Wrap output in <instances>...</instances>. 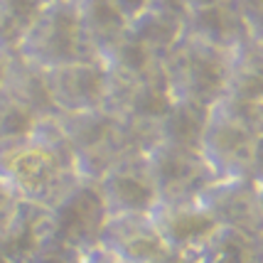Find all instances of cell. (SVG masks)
I'll list each match as a JSON object with an SVG mask.
<instances>
[{
	"mask_svg": "<svg viewBox=\"0 0 263 263\" xmlns=\"http://www.w3.org/2000/svg\"><path fill=\"white\" fill-rule=\"evenodd\" d=\"M0 180L17 199L49 209L77 182V175L30 133L0 143Z\"/></svg>",
	"mask_w": 263,
	"mask_h": 263,
	"instance_id": "cell-1",
	"label": "cell"
},
{
	"mask_svg": "<svg viewBox=\"0 0 263 263\" xmlns=\"http://www.w3.org/2000/svg\"><path fill=\"white\" fill-rule=\"evenodd\" d=\"M227 57L229 52L182 32L180 42L160 59L172 99L212 108L227 91Z\"/></svg>",
	"mask_w": 263,
	"mask_h": 263,
	"instance_id": "cell-2",
	"label": "cell"
},
{
	"mask_svg": "<svg viewBox=\"0 0 263 263\" xmlns=\"http://www.w3.org/2000/svg\"><path fill=\"white\" fill-rule=\"evenodd\" d=\"M15 54L42 71L71 62H96L81 40L77 0H57L42 5Z\"/></svg>",
	"mask_w": 263,
	"mask_h": 263,
	"instance_id": "cell-3",
	"label": "cell"
},
{
	"mask_svg": "<svg viewBox=\"0 0 263 263\" xmlns=\"http://www.w3.org/2000/svg\"><path fill=\"white\" fill-rule=\"evenodd\" d=\"M108 219L101 192L93 182H77L69 187L54 206L47 209L45 231L40 241H54L79 253L99 249L103 224Z\"/></svg>",
	"mask_w": 263,
	"mask_h": 263,
	"instance_id": "cell-4",
	"label": "cell"
},
{
	"mask_svg": "<svg viewBox=\"0 0 263 263\" xmlns=\"http://www.w3.org/2000/svg\"><path fill=\"white\" fill-rule=\"evenodd\" d=\"M145 170L155 187L158 202L162 204L197 202L206 184L214 180V175L197 153H184L165 143H155L145 153Z\"/></svg>",
	"mask_w": 263,
	"mask_h": 263,
	"instance_id": "cell-5",
	"label": "cell"
},
{
	"mask_svg": "<svg viewBox=\"0 0 263 263\" xmlns=\"http://www.w3.org/2000/svg\"><path fill=\"white\" fill-rule=\"evenodd\" d=\"M175 101L165 79L162 64L153 74L143 79H118L108 74V89L103 111L114 116L116 121H133V123H160Z\"/></svg>",
	"mask_w": 263,
	"mask_h": 263,
	"instance_id": "cell-6",
	"label": "cell"
},
{
	"mask_svg": "<svg viewBox=\"0 0 263 263\" xmlns=\"http://www.w3.org/2000/svg\"><path fill=\"white\" fill-rule=\"evenodd\" d=\"M45 81L57 114L99 111L106 103L108 71L101 62H71L47 69Z\"/></svg>",
	"mask_w": 263,
	"mask_h": 263,
	"instance_id": "cell-7",
	"label": "cell"
},
{
	"mask_svg": "<svg viewBox=\"0 0 263 263\" xmlns=\"http://www.w3.org/2000/svg\"><path fill=\"white\" fill-rule=\"evenodd\" d=\"M99 249L116 263H165L172 256L162 243L150 214L108 217Z\"/></svg>",
	"mask_w": 263,
	"mask_h": 263,
	"instance_id": "cell-8",
	"label": "cell"
},
{
	"mask_svg": "<svg viewBox=\"0 0 263 263\" xmlns=\"http://www.w3.org/2000/svg\"><path fill=\"white\" fill-rule=\"evenodd\" d=\"M108 217L150 214L158 202L155 187L145 170V155H126L108 175L96 182Z\"/></svg>",
	"mask_w": 263,
	"mask_h": 263,
	"instance_id": "cell-9",
	"label": "cell"
},
{
	"mask_svg": "<svg viewBox=\"0 0 263 263\" xmlns=\"http://www.w3.org/2000/svg\"><path fill=\"white\" fill-rule=\"evenodd\" d=\"M206 209V214L219 227H231L251 239H258L263 231V221L256 206V184L249 177H231V180H212L206 190L197 199Z\"/></svg>",
	"mask_w": 263,
	"mask_h": 263,
	"instance_id": "cell-10",
	"label": "cell"
},
{
	"mask_svg": "<svg viewBox=\"0 0 263 263\" xmlns=\"http://www.w3.org/2000/svg\"><path fill=\"white\" fill-rule=\"evenodd\" d=\"M253 140H256V133L231 126L209 111V123H206L204 136H202L199 158L214 175V180L249 177Z\"/></svg>",
	"mask_w": 263,
	"mask_h": 263,
	"instance_id": "cell-11",
	"label": "cell"
},
{
	"mask_svg": "<svg viewBox=\"0 0 263 263\" xmlns=\"http://www.w3.org/2000/svg\"><path fill=\"white\" fill-rule=\"evenodd\" d=\"M150 219H153L155 229L160 234L162 243L175 256L192 253L219 227L199 202H190V204L155 202L153 212H150Z\"/></svg>",
	"mask_w": 263,
	"mask_h": 263,
	"instance_id": "cell-12",
	"label": "cell"
},
{
	"mask_svg": "<svg viewBox=\"0 0 263 263\" xmlns=\"http://www.w3.org/2000/svg\"><path fill=\"white\" fill-rule=\"evenodd\" d=\"M182 32L221 52H229L249 37L246 23L234 0H221L217 5L192 10L184 17Z\"/></svg>",
	"mask_w": 263,
	"mask_h": 263,
	"instance_id": "cell-13",
	"label": "cell"
},
{
	"mask_svg": "<svg viewBox=\"0 0 263 263\" xmlns=\"http://www.w3.org/2000/svg\"><path fill=\"white\" fill-rule=\"evenodd\" d=\"M77 15L84 47L96 62H101L128 30V23L111 5V0H77Z\"/></svg>",
	"mask_w": 263,
	"mask_h": 263,
	"instance_id": "cell-14",
	"label": "cell"
},
{
	"mask_svg": "<svg viewBox=\"0 0 263 263\" xmlns=\"http://www.w3.org/2000/svg\"><path fill=\"white\" fill-rule=\"evenodd\" d=\"M206 123H209V108L206 106L175 99L167 108V114L162 116L160 123H158V143L199 155V145H202Z\"/></svg>",
	"mask_w": 263,
	"mask_h": 263,
	"instance_id": "cell-15",
	"label": "cell"
},
{
	"mask_svg": "<svg viewBox=\"0 0 263 263\" xmlns=\"http://www.w3.org/2000/svg\"><path fill=\"white\" fill-rule=\"evenodd\" d=\"M224 93L253 103L263 99V45L253 37H246L234 49H229Z\"/></svg>",
	"mask_w": 263,
	"mask_h": 263,
	"instance_id": "cell-16",
	"label": "cell"
},
{
	"mask_svg": "<svg viewBox=\"0 0 263 263\" xmlns=\"http://www.w3.org/2000/svg\"><path fill=\"white\" fill-rule=\"evenodd\" d=\"M3 96H8L17 106L27 108L37 118H49V116L57 114V108L52 103V96H49V89H47L45 71L23 62L17 54H12Z\"/></svg>",
	"mask_w": 263,
	"mask_h": 263,
	"instance_id": "cell-17",
	"label": "cell"
},
{
	"mask_svg": "<svg viewBox=\"0 0 263 263\" xmlns=\"http://www.w3.org/2000/svg\"><path fill=\"white\" fill-rule=\"evenodd\" d=\"M45 219L47 206L17 199L12 204L10 219H8L5 229L0 234V253H5L10 261L20 263L40 243L42 231H45Z\"/></svg>",
	"mask_w": 263,
	"mask_h": 263,
	"instance_id": "cell-18",
	"label": "cell"
},
{
	"mask_svg": "<svg viewBox=\"0 0 263 263\" xmlns=\"http://www.w3.org/2000/svg\"><path fill=\"white\" fill-rule=\"evenodd\" d=\"M256 239L231 227H217L187 258L195 263H251Z\"/></svg>",
	"mask_w": 263,
	"mask_h": 263,
	"instance_id": "cell-19",
	"label": "cell"
},
{
	"mask_svg": "<svg viewBox=\"0 0 263 263\" xmlns=\"http://www.w3.org/2000/svg\"><path fill=\"white\" fill-rule=\"evenodd\" d=\"M54 121L62 128L67 143L74 150V155L103 143L116 130V123H118L114 116L103 108L84 111V114H54Z\"/></svg>",
	"mask_w": 263,
	"mask_h": 263,
	"instance_id": "cell-20",
	"label": "cell"
},
{
	"mask_svg": "<svg viewBox=\"0 0 263 263\" xmlns=\"http://www.w3.org/2000/svg\"><path fill=\"white\" fill-rule=\"evenodd\" d=\"M101 64L106 67L108 74H114L118 79L136 81V79H143V77L153 74L155 69L160 67V59L155 57L153 52H148L126 30V34L101 57Z\"/></svg>",
	"mask_w": 263,
	"mask_h": 263,
	"instance_id": "cell-21",
	"label": "cell"
},
{
	"mask_svg": "<svg viewBox=\"0 0 263 263\" xmlns=\"http://www.w3.org/2000/svg\"><path fill=\"white\" fill-rule=\"evenodd\" d=\"M182 25L184 23L175 20V17L160 15V12H155V10H145V12H140L136 20L128 23V32L133 34L148 52H153L158 59H162L172 47L180 42Z\"/></svg>",
	"mask_w": 263,
	"mask_h": 263,
	"instance_id": "cell-22",
	"label": "cell"
},
{
	"mask_svg": "<svg viewBox=\"0 0 263 263\" xmlns=\"http://www.w3.org/2000/svg\"><path fill=\"white\" fill-rule=\"evenodd\" d=\"M42 10L40 0H0V49L15 54Z\"/></svg>",
	"mask_w": 263,
	"mask_h": 263,
	"instance_id": "cell-23",
	"label": "cell"
},
{
	"mask_svg": "<svg viewBox=\"0 0 263 263\" xmlns=\"http://www.w3.org/2000/svg\"><path fill=\"white\" fill-rule=\"evenodd\" d=\"M209 111L217 116V118H221V121H227V123H231V126H236V128H243L249 133H256V136L263 133V121H261L258 103L224 93Z\"/></svg>",
	"mask_w": 263,
	"mask_h": 263,
	"instance_id": "cell-24",
	"label": "cell"
},
{
	"mask_svg": "<svg viewBox=\"0 0 263 263\" xmlns=\"http://www.w3.org/2000/svg\"><path fill=\"white\" fill-rule=\"evenodd\" d=\"M37 121L40 118L34 114H30L27 108L17 106L8 96H0V143L30 136Z\"/></svg>",
	"mask_w": 263,
	"mask_h": 263,
	"instance_id": "cell-25",
	"label": "cell"
},
{
	"mask_svg": "<svg viewBox=\"0 0 263 263\" xmlns=\"http://www.w3.org/2000/svg\"><path fill=\"white\" fill-rule=\"evenodd\" d=\"M81 256L84 253L74 251L69 246H62L54 241H40L20 263H81Z\"/></svg>",
	"mask_w": 263,
	"mask_h": 263,
	"instance_id": "cell-26",
	"label": "cell"
},
{
	"mask_svg": "<svg viewBox=\"0 0 263 263\" xmlns=\"http://www.w3.org/2000/svg\"><path fill=\"white\" fill-rule=\"evenodd\" d=\"M246 23L249 37L263 45V0H234Z\"/></svg>",
	"mask_w": 263,
	"mask_h": 263,
	"instance_id": "cell-27",
	"label": "cell"
},
{
	"mask_svg": "<svg viewBox=\"0 0 263 263\" xmlns=\"http://www.w3.org/2000/svg\"><path fill=\"white\" fill-rule=\"evenodd\" d=\"M148 10H155V12H160V15L175 17L180 23H184V17L190 15L187 0H148Z\"/></svg>",
	"mask_w": 263,
	"mask_h": 263,
	"instance_id": "cell-28",
	"label": "cell"
},
{
	"mask_svg": "<svg viewBox=\"0 0 263 263\" xmlns=\"http://www.w3.org/2000/svg\"><path fill=\"white\" fill-rule=\"evenodd\" d=\"M249 180L253 184H263V133H258L253 140L251 160H249Z\"/></svg>",
	"mask_w": 263,
	"mask_h": 263,
	"instance_id": "cell-29",
	"label": "cell"
},
{
	"mask_svg": "<svg viewBox=\"0 0 263 263\" xmlns=\"http://www.w3.org/2000/svg\"><path fill=\"white\" fill-rule=\"evenodd\" d=\"M111 5L123 15V20H126V23L136 20L140 12L148 10V0H111Z\"/></svg>",
	"mask_w": 263,
	"mask_h": 263,
	"instance_id": "cell-30",
	"label": "cell"
},
{
	"mask_svg": "<svg viewBox=\"0 0 263 263\" xmlns=\"http://www.w3.org/2000/svg\"><path fill=\"white\" fill-rule=\"evenodd\" d=\"M12 54L10 52H3L0 49V96H3V89H5V79H8V69H10Z\"/></svg>",
	"mask_w": 263,
	"mask_h": 263,
	"instance_id": "cell-31",
	"label": "cell"
},
{
	"mask_svg": "<svg viewBox=\"0 0 263 263\" xmlns=\"http://www.w3.org/2000/svg\"><path fill=\"white\" fill-rule=\"evenodd\" d=\"M81 263H116V261L108 256V253H103L101 249H93V251L81 256Z\"/></svg>",
	"mask_w": 263,
	"mask_h": 263,
	"instance_id": "cell-32",
	"label": "cell"
},
{
	"mask_svg": "<svg viewBox=\"0 0 263 263\" xmlns=\"http://www.w3.org/2000/svg\"><path fill=\"white\" fill-rule=\"evenodd\" d=\"M15 202H17V197L12 195L10 187L0 180V209H8V206H12Z\"/></svg>",
	"mask_w": 263,
	"mask_h": 263,
	"instance_id": "cell-33",
	"label": "cell"
},
{
	"mask_svg": "<svg viewBox=\"0 0 263 263\" xmlns=\"http://www.w3.org/2000/svg\"><path fill=\"white\" fill-rule=\"evenodd\" d=\"M221 0H187V10H202V8H209V5H217Z\"/></svg>",
	"mask_w": 263,
	"mask_h": 263,
	"instance_id": "cell-34",
	"label": "cell"
},
{
	"mask_svg": "<svg viewBox=\"0 0 263 263\" xmlns=\"http://www.w3.org/2000/svg\"><path fill=\"white\" fill-rule=\"evenodd\" d=\"M256 206H258V217L263 221V184H256Z\"/></svg>",
	"mask_w": 263,
	"mask_h": 263,
	"instance_id": "cell-35",
	"label": "cell"
},
{
	"mask_svg": "<svg viewBox=\"0 0 263 263\" xmlns=\"http://www.w3.org/2000/svg\"><path fill=\"white\" fill-rule=\"evenodd\" d=\"M256 251H258V253H263V231H261V236L256 239Z\"/></svg>",
	"mask_w": 263,
	"mask_h": 263,
	"instance_id": "cell-36",
	"label": "cell"
},
{
	"mask_svg": "<svg viewBox=\"0 0 263 263\" xmlns=\"http://www.w3.org/2000/svg\"><path fill=\"white\" fill-rule=\"evenodd\" d=\"M251 263H263V253H253V258H251Z\"/></svg>",
	"mask_w": 263,
	"mask_h": 263,
	"instance_id": "cell-37",
	"label": "cell"
},
{
	"mask_svg": "<svg viewBox=\"0 0 263 263\" xmlns=\"http://www.w3.org/2000/svg\"><path fill=\"white\" fill-rule=\"evenodd\" d=\"M0 263H15V261H10V258H8L5 253H0Z\"/></svg>",
	"mask_w": 263,
	"mask_h": 263,
	"instance_id": "cell-38",
	"label": "cell"
},
{
	"mask_svg": "<svg viewBox=\"0 0 263 263\" xmlns=\"http://www.w3.org/2000/svg\"><path fill=\"white\" fill-rule=\"evenodd\" d=\"M258 111H261V121H263V99L258 101Z\"/></svg>",
	"mask_w": 263,
	"mask_h": 263,
	"instance_id": "cell-39",
	"label": "cell"
},
{
	"mask_svg": "<svg viewBox=\"0 0 263 263\" xmlns=\"http://www.w3.org/2000/svg\"><path fill=\"white\" fill-rule=\"evenodd\" d=\"M40 3H42V5H47V3H57V0H40Z\"/></svg>",
	"mask_w": 263,
	"mask_h": 263,
	"instance_id": "cell-40",
	"label": "cell"
}]
</instances>
